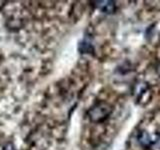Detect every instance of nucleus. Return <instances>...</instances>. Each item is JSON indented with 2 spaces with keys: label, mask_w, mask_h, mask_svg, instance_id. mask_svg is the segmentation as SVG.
<instances>
[{
  "label": "nucleus",
  "mask_w": 160,
  "mask_h": 150,
  "mask_svg": "<svg viewBox=\"0 0 160 150\" xmlns=\"http://www.w3.org/2000/svg\"><path fill=\"white\" fill-rule=\"evenodd\" d=\"M112 112V107L106 102H99L90 108L88 111V117L92 122L104 121Z\"/></svg>",
  "instance_id": "1"
},
{
  "label": "nucleus",
  "mask_w": 160,
  "mask_h": 150,
  "mask_svg": "<svg viewBox=\"0 0 160 150\" xmlns=\"http://www.w3.org/2000/svg\"><path fill=\"white\" fill-rule=\"evenodd\" d=\"M95 7L99 9L100 11L107 14H112L116 10V6L113 1H109V0H103V1H95L94 2Z\"/></svg>",
  "instance_id": "2"
},
{
  "label": "nucleus",
  "mask_w": 160,
  "mask_h": 150,
  "mask_svg": "<svg viewBox=\"0 0 160 150\" xmlns=\"http://www.w3.org/2000/svg\"><path fill=\"white\" fill-rule=\"evenodd\" d=\"M138 142L139 144L141 145V146L143 147H151L152 144H153V141L151 140V138H150V136L148 135V133L146 131H141L139 134H138Z\"/></svg>",
  "instance_id": "3"
},
{
  "label": "nucleus",
  "mask_w": 160,
  "mask_h": 150,
  "mask_svg": "<svg viewBox=\"0 0 160 150\" xmlns=\"http://www.w3.org/2000/svg\"><path fill=\"white\" fill-rule=\"evenodd\" d=\"M148 91V86L146 85V83L143 82H139L135 85L134 88V94L136 95L137 98H141L143 95L145 94V92Z\"/></svg>",
  "instance_id": "4"
},
{
  "label": "nucleus",
  "mask_w": 160,
  "mask_h": 150,
  "mask_svg": "<svg viewBox=\"0 0 160 150\" xmlns=\"http://www.w3.org/2000/svg\"><path fill=\"white\" fill-rule=\"evenodd\" d=\"M79 50L81 53H90L93 51V46L89 40L84 39L83 41L79 44Z\"/></svg>",
  "instance_id": "5"
},
{
  "label": "nucleus",
  "mask_w": 160,
  "mask_h": 150,
  "mask_svg": "<svg viewBox=\"0 0 160 150\" xmlns=\"http://www.w3.org/2000/svg\"><path fill=\"white\" fill-rule=\"evenodd\" d=\"M152 146L156 147L157 149H160V134L157 136V139L155 140V141H153V144Z\"/></svg>",
  "instance_id": "6"
},
{
  "label": "nucleus",
  "mask_w": 160,
  "mask_h": 150,
  "mask_svg": "<svg viewBox=\"0 0 160 150\" xmlns=\"http://www.w3.org/2000/svg\"><path fill=\"white\" fill-rule=\"evenodd\" d=\"M2 150H15V148H14V146H13L12 144L8 143L7 145H5Z\"/></svg>",
  "instance_id": "7"
}]
</instances>
